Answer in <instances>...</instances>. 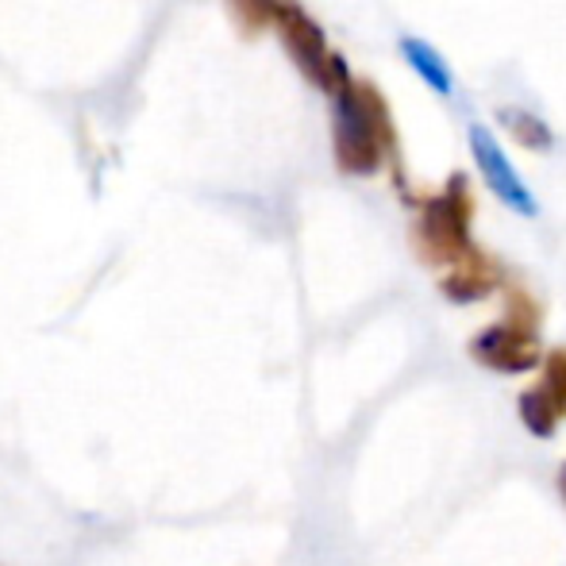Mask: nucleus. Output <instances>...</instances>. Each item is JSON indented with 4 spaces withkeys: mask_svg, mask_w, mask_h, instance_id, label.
I'll use <instances>...</instances> for the list:
<instances>
[{
    "mask_svg": "<svg viewBox=\"0 0 566 566\" xmlns=\"http://www.w3.org/2000/svg\"><path fill=\"white\" fill-rule=\"evenodd\" d=\"M332 97H336V116H332L336 166L350 178H370L397 147L386 97L370 82H355L350 74L343 77Z\"/></svg>",
    "mask_w": 566,
    "mask_h": 566,
    "instance_id": "f257e3e1",
    "label": "nucleus"
},
{
    "mask_svg": "<svg viewBox=\"0 0 566 566\" xmlns=\"http://www.w3.org/2000/svg\"><path fill=\"white\" fill-rule=\"evenodd\" d=\"M470 220H474V193H470L467 174H451L443 193L428 197L420 205V217L412 224V247L428 266L451 270L474 251L470 239Z\"/></svg>",
    "mask_w": 566,
    "mask_h": 566,
    "instance_id": "f03ea898",
    "label": "nucleus"
},
{
    "mask_svg": "<svg viewBox=\"0 0 566 566\" xmlns=\"http://www.w3.org/2000/svg\"><path fill=\"white\" fill-rule=\"evenodd\" d=\"M539 305L532 293L521 285H509L505 297V321L482 328L470 339V358L485 370L497 374H528L544 363V347H539Z\"/></svg>",
    "mask_w": 566,
    "mask_h": 566,
    "instance_id": "7ed1b4c3",
    "label": "nucleus"
},
{
    "mask_svg": "<svg viewBox=\"0 0 566 566\" xmlns=\"http://www.w3.org/2000/svg\"><path fill=\"white\" fill-rule=\"evenodd\" d=\"M274 28H277V39H282L285 54L293 59V66L305 74V82L316 85L321 93H336L339 82L347 77V66H343L339 54H332L321 23H316L297 0H277Z\"/></svg>",
    "mask_w": 566,
    "mask_h": 566,
    "instance_id": "20e7f679",
    "label": "nucleus"
},
{
    "mask_svg": "<svg viewBox=\"0 0 566 566\" xmlns=\"http://www.w3.org/2000/svg\"><path fill=\"white\" fill-rule=\"evenodd\" d=\"M470 155H474L478 170H482V181L490 186V193L497 197L501 205H509L521 217H536V197L524 186V178L516 174V166L509 163L505 147L497 143V135L482 124H470Z\"/></svg>",
    "mask_w": 566,
    "mask_h": 566,
    "instance_id": "39448f33",
    "label": "nucleus"
},
{
    "mask_svg": "<svg viewBox=\"0 0 566 566\" xmlns=\"http://www.w3.org/2000/svg\"><path fill=\"white\" fill-rule=\"evenodd\" d=\"M539 366H544V378L524 389L521 401H516V412H521V424L532 436L547 440L566 417V350H552Z\"/></svg>",
    "mask_w": 566,
    "mask_h": 566,
    "instance_id": "423d86ee",
    "label": "nucleus"
},
{
    "mask_svg": "<svg viewBox=\"0 0 566 566\" xmlns=\"http://www.w3.org/2000/svg\"><path fill=\"white\" fill-rule=\"evenodd\" d=\"M497 285H501V266L485 251H478V247L459 266L443 270V277H440V293L448 301H454V305H474V301L490 297Z\"/></svg>",
    "mask_w": 566,
    "mask_h": 566,
    "instance_id": "0eeeda50",
    "label": "nucleus"
},
{
    "mask_svg": "<svg viewBox=\"0 0 566 566\" xmlns=\"http://www.w3.org/2000/svg\"><path fill=\"white\" fill-rule=\"evenodd\" d=\"M401 54H405V62L417 70L420 82H424L428 90L440 93V97H451V93H454V74H451V66L443 62V54L436 51L432 43H424V39H417V35H405L401 39Z\"/></svg>",
    "mask_w": 566,
    "mask_h": 566,
    "instance_id": "6e6552de",
    "label": "nucleus"
},
{
    "mask_svg": "<svg viewBox=\"0 0 566 566\" xmlns=\"http://www.w3.org/2000/svg\"><path fill=\"white\" fill-rule=\"evenodd\" d=\"M501 119H505V127L513 132V139L521 143V147H528V150H547V147H552V132H547L539 116L521 113V108H505Z\"/></svg>",
    "mask_w": 566,
    "mask_h": 566,
    "instance_id": "1a4fd4ad",
    "label": "nucleus"
},
{
    "mask_svg": "<svg viewBox=\"0 0 566 566\" xmlns=\"http://www.w3.org/2000/svg\"><path fill=\"white\" fill-rule=\"evenodd\" d=\"M228 8L243 35H259V31H266L274 23L277 0H228Z\"/></svg>",
    "mask_w": 566,
    "mask_h": 566,
    "instance_id": "9d476101",
    "label": "nucleus"
},
{
    "mask_svg": "<svg viewBox=\"0 0 566 566\" xmlns=\"http://www.w3.org/2000/svg\"><path fill=\"white\" fill-rule=\"evenodd\" d=\"M559 493H563V501H566V462H563V470H559Z\"/></svg>",
    "mask_w": 566,
    "mask_h": 566,
    "instance_id": "9b49d317",
    "label": "nucleus"
}]
</instances>
